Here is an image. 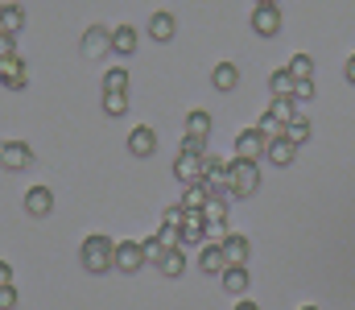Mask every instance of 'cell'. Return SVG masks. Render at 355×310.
I'll return each instance as SVG.
<instances>
[{
  "instance_id": "1",
  "label": "cell",
  "mask_w": 355,
  "mask_h": 310,
  "mask_svg": "<svg viewBox=\"0 0 355 310\" xmlns=\"http://www.w3.org/2000/svg\"><path fill=\"white\" fill-rule=\"evenodd\" d=\"M79 261L87 273H103V269H116V240L112 236H87L83 248H79Z\"/></svg>"
},
{
  "instance_id": "2",
  "label": "cell",
  "mask_w": 355,
  "mask_h": 310,
  "mask_svg": "<svg viewBox=\"0 0 355 310\" xmlns=\"http://www.w3.org/2000/svg\"><path fill=\"white\" fill-rule=\"evenodd\" d=\"M227 178H232V195L236 199H248L261 187V166L257 162H244V157H232L227 162Z\"/></svg>"
},
{
  "instance_id": "3",
  "label": "cell",
  "mask_w": 355,
  "mask_h": 310,
  "mask_svg": "<svg viewBox=\"0 0 355 310\" xmlns=\"http://www.w3.org/2000/svg\"><path fill=\"white\" fill-rule=\"evenodd\" d=\"M236 157H244V162H261V157H268V137L261 132V128L236 132Z\"/></svg>"
},
{
  "instance_id": "4",
  "label": "cell",
  "mask_w": 355,
  "mask_h": 310,
  "mask_svg": "<svg viewBox=\"0 0 355 310\" xmlns=\"http://www.w3.org/2000/svg\"><path fill=\"white\" fill-rule=\"evenodd\" d=\"M145 261H149L145 257V240H120L116 244V269L120 273H137Z\"/></svg>"
},
{
  "instance_id": "5",
  "label": "cell",
  "mask_w": 355,
  "mask_h": 310,
  "mask_svg": "<svg viewBox=\"0 0 355 310\" xmlns=\"http://www.w3.org/2000/svg\"><path fill=\"white\" fill-rule=\"evenodd\" d=\"M252 29H257L261 37H277V33H281V8H277V4H257V8H252Z\"/></svg>"
},
{
  "instance_id": "6",
  "label": "cell",
  "mask_w": 355,
  "mask_h": 310,
  "mask_svg": "<svg viewBox=\"0 0 355 310\" xmlns=\"http://www.w3.org/2000/svg\"><path fill=\"white\" fill-rule=\"evenodd\" d=\"M128 153H132V157H153V153H157V132H153L149 124H137V128L128 132Z\"/></svg>"
},
{
  "instance_id": "7",
  "label": "cell",
  "mask_w": 355,
  "mask_h": 310,
  "mask_svg": "<svg viewBox=\"0 0 355 310\" xmlns=\"http://www.w3.org/2000/svg\"><path fill=\"white\" fill-rule=\"evenodd\" d=\"M198 269L211 273V277H223V273L232 269L227 257H223V244H202V248H198Z\"/></svg>"
},
{
  "instance_id": "8",
  "label": "cell",
  "mask_w": 355,
  "mask_h": 310,
  "mask_svg": "<svg viewBox=\"0 0 355 310\" xmlns=\"http://www.w3.org/2000/svg\"><path fill=\"white\" fill-rule=\"evenodd\" d=\"M4 170H29L33 166V149L25 141H4Z\"/></svg>"
},
{
  "instance_id": "9",
  "label": "cell",
  "mask_w": 355,
  "mask_h": 310,
  "mask_svg": "<svg viewBox=\"0 0 355 310\" xmlns=\"http://www.w3.org/2000/svg\"><path fill=\"white\" fill-rule=\"evenodd\" d=\"M219 244H223V257H227V265H248V252H252L248 236H240V232H227Z\"/></svg>"
},
{
  "instance_id": "10",
  "label": "cell",
  "mask_w": 355,
  "mask_h": 310,
  "mask_svg": "<svg viewBox=\"0 0 355 310\" xmlns=\"http://www.w3.org/2000/svg\"><path fill=\"white\" fill-rule=\"evenodd\" d=\"M174 174L182 187H194V182H202V157H190V153H178L174 162Z\"/></svg>"
},
{
  "instance_id": "11",
  "label": "cell",
  "mask_w": 355,
  "mask_h": 310,
  "mask_svg": "<svg viewBox=\"0 0 355 310\" xmlns=\"http://www.w3.org/2000/svg\"><path fill=\"white\" fill-rule=\"evenodd\" d=\"M103 50H112V29L91 25L87 33H83V54H87V58H99Z\"/></svg>"
},
{
  "instance_id": "12",
  "label": "cell",
  "mask_w": 355,
  "mask_h": 310,
  "mask_svg": "<svg viewBox=\"0 0 355 310\" xmlns=\"http://www.w3.org/2000/svg\"><path fill=\"white\" fill-rule=\"evenodd\" d=\"M0 79L8 92H21L25 87V62L21 58H0Z\"/></svg>"
},
{
  "instance_id": "13",
  "label": "cell",
  "mask_w": 355,
  "mask_h": 310,
  "mask_svg": "<svg viewBox=\"0 0 355 310\" xmlns=\"http://www.w3.org/2000/svg\"><path fill=\"white\" fill-rule=\"evenodd\" d=\"M232 191H219V195H211V203L202 207V215H207V223H227V211H232Z\"/></svg>"
},
{
  "instance_id": "14",
  "label": "cell",
  "mask_w": 355,
  "mask_h": 310,
  "mask_svg": "<svg viewBox=\"0 0 355 310\" xmlns=\"http://www.w3.org/2000/svg\"><path fill=\"white\" fill-rule=\"evenodd\" d=\"M268 87H272V100H293L297 79H293V75H289V67H285V71H272V75H268Z\"/></svg>"
},
{
  "instance_id": "15",
  "label": "cell",
  "mask_w": 355,
  "mask_h": 310,
  "mask_svg": "<svg viewBox=\"0 0 355 310\" xmlns=\"http://www.w3.org/2000/svg\"><path fill=\"white\" fill-rule=\"evenodd\" d=\"M50 207H54V191H50V187H33V191L25 195V211H29V215H50Z\"/></svg>"
},
{
  "instance_id": "16",
  "label": "cell",
  "mask_w": 355,
  "mask_h": 310,
  "mask_svg": "<svg viewBox=\"0 0 355 310\" xmlns=\"http://www.w3.org/2000/svg\"><path fill=\"white\" fill-rule=\"evenodd\" d=\"M211 83H215V92H236V83H240L236 62H219V67L211 71Z\"/></svg>"
},
{
  "instance_id": "17",
  "label": "cell",
  "mask_w": 355,
  "mask_h": 310,
  "mask_svg": "<svg viewBox=\"0 0 355 310\" xmlns=\"http://www.w3.org/2000/svg\"><path fill=\"white\" fill-rule=\"evenodd\" d=\"M297 157V145L289 141V137H277V141H268V162L272 166H289Z\"/></svg>"
},
{
  "instance_id": "18",
  "label": "cell",
  "mask_w": 355,
  "mask_h": 310,
  "mask_svg": "<svg viewBox=\"0 0 355 310\" xmlns=\"http://www.w3.org/2000/svg\"><path fill=\"white\" fill-rule=\"evenodd\" d=\"M112 50L116 54H137V29L132 25H116L112 29Z\"/></svg>"
},
{
  "instance_id": "19",
  "label": "cell",
  "mask_w": 355,
  "mask_h": 310,
  "mask_svg": "<svg viewBox=\"0 0 355 310\" xmlns=\"http://www.w3.org/2000/svg\"><path fill=\"white\" fill-rule=\"evenodd\" d=\"M219 282H223V290H227L232 298H240V294L248 290V269H244V265H232V269H227Z\"/></svg>"
},
{
  "instance_id": "20",
  "label": "cell",
  "mask_w": 355,
  "mask_h": 310,
  "mask_svg": "<svg viewBox=\"0 0 355 310\" xmlns=\"http://www.w3.org/2000/svg\"><path fill=\"white\" fill-rule=\"evenodd\" d=\"M178 33V21L170 12H153V21H149V37H157V42H170Z\"/></svg>"
},
{
  "instance_id": "21",
  "label": "cell",
  "mask_w": 355,
  "mask_h": 310,
  "mask_svg": "<svg viewBox=\"0 0 355 310\" xmlns=\"http://www.w3.org/2000/svg\"><path fill=\"white\" fill-rule=\"evenodd\" d=\"M21 25H25V12H21V4H4V12H0V33L17 37V33H21Z\"/></svg>"
},
{
  "instance_id": "22",
  "label": "cell",
  "mask_w": 355,
  "mask_h": 310,
  "mask_svg": "<svg viewBox=\"0 0 355 310\" xmlns=\"http://www.w3.org/2000/svg\"><path fill=\"white\" fill-rule=\"evenodd\" d=\"M211 187L207 182H194V187H186V195H182V207H190V211H202V207L211 203Z\"/></svg>"
},
{
  "instance_id": "23",
  "label": "cell",
  "mask_w": 355,
  "mask_h": 310,
  "mask_svg": "<svg viewBox=\"0 0 355 310\" xmlns=\"http://www.w3.org/2000/svg\"><path fill=\"white\" fill-rule=\"evenodd\" d=\"M207 132H211V112H202V107L186 112V137H207Z\"/></svg>"
},
{
  "instance_id": "24",
  "label": "cell",
  "mask_w": 355,
  "mask_h": 310,
  "mask_svg": "<svg viewBox=\"0 0 355 310\" xmlns=\"http://www.w3.org/2000/svg\"><path fill=\"white\" fill-rule=\"evenodd\" d=\"M268 112L281 120V124H289V120H297L302 116V107H297V100H272L268 103Z\"/></svg>"
},
{
  "instance_id": "25",
  "label": "cell",
  "mask_w": 355,
  "mask_h": 310,
  "mask_svg": "<svg viewBox=\"0 0 355 310\" xmlns=\"http://www.w3.org/2000/svg\"><path fill=\"white\" fill-rule=\"evenodd\" d=\"M289 75L293 79H314V58L310 54H293L289 58Z\"/></svg>"
},
{
  "instance_id": "26",
  "label": "cell",
  "mask_w": 355,
  "mask_h": 310,
  "mask_svg": "<svg viewBox=\"0 0 355 310\" xmlns=\"http://www.w3.org/2000/svg\"><path fill=\"white\" fill-rule=\"evenodd\" d=\"M103 92H128V71H124V67H107Z\"/></svg>"
},
{
  "instance_id": "27",
  "label": "cell",
  "mask_w": 355,
  "mask_h": 310,
  "mask_svg": "<svg viewBox=\"0 0 355 310\" xmlns=\"http://www.w3.org/2000/svg\"><path fill=\"white\" fill-rule=\"evenodd\" d=\"M285 137H289L293 145H306V141H310V120H306V116L289 120V124H285Z\"/></svg>"
},
{
  "instance_id": "28",
  "label": "cell",
  "mask_w": 355,
  "mask_h": 310,
  "mask_svg": "<svg viewBox=\"0 0 355 310\" xmlns=\"http://www.w3.org/2000/svg\"><path fill=\"white\" fill-rule=\"evenodd\" d=\"M103 112L107 116H124L128 112V92H103Z\"/></svg>"
},
{
  "instance_id": "29",
  "label": "cell",
  "mask_w": 355,
  "mask_h": 310,
  "mask_svg": "<svg viewBox=\"0 0 355 310\" xmlns=\"http://www.w3.org/2000/svg\"><path fill=\"white\" fill-rule=\"evenodd\" d=\"M145 257L162 269V261L170 257V244H162V236H149V240H145Z\"/></svg>"
},
{
  "instance_id": "30",
  "label": "cell",
  "mask_w": 355,
  "mask_h": 310,
  "mask_svg": "<svg viewBox=\"0 0 355 310\" xmlns=\"http://www.w3.org/2000/svg\"><path fill=\"white\" fill-rule=\"evenodd\" d=\"M162 273H166V277H182V273H186V257H182V248H170V257L162 261Z\"/></svg>"
},
{
  "instance_id": "31",
  "label": "cell",
  "mask_w": 355,
  "mask_h": 310,
  "mask_svg": "<svg viewBox=\"0 0 355 310\" xmlns=\"http://www.w3.org/2000/svg\"><path fill=\"white\" fill-rule=\"evenodd\" d=\"M257 128H261V132H265L268 141H277V137H285V124H281V120H277V116H272V112H265V116H261V120H257Z\"/></svg>"
},
{
  "instance_id": "32",
  "label": "cell",
  "mask_w": 355,
  "mask_h": 310,
  "mask_svg": "<svg viewBox=\"0 0 355 310\" xmlns=\"http://www.w3.org/2000/svg\"><path fill=\"white\" fill-rule=\"evenodd\" d=\"M182 223H186V207L182 203H174V207L162 211V227H178V232H182Z\"/></svg>"
},
{
  "instance_id": "33",
  "label": "cell",
  "mask_w": 355,
  "mask_h": 310,
  "mask_svg": "<svg viewBox=\"0 0 355 310\" xmlns=\"http://www.w3.org/2000/svg\"><path fill=\"white\" fill-rule=\"evenodd\" d=\"M182 153H190V157H207V137H186V141H182Z\"/></svg>"
},
{
  "instance_id": "34",
  "label": "cell",
  "mask_w": 355,
  "mask_h": 310,
  "mask_svg": "<svg viewBox=\"0 0 355 310\" xmlns=\"http://www.w3.org/2000/svg\"><path fill=\"white\" fill-rule=\"evenodd\" d=\"M293 100H297V103L314 100V79H297V92H293Z\"/></svg>"
},
{
  "instance_id": "35",
  "label": "cell",
  "mask_w": 355,
  "mask_h": 310,
  "mask_svg": "<svg viewBox=\"0 0 355 310\" xmlns=\"http://www.w3.org/2000/svg\"><path fill=\"white\" fill-rule=\"evenodd\" d=\"M17 307V286H0V310Z\"/></svg>"
},
{
  "instance_id": "36",
  "label": "cell",
  "mask_w": 355,
  "mask_h": 310,
  "mask_svg": "<svg viewBox=\"0 0 355 310\" xmlns=\"http://www.w3.org/2000/svg\"><path fill=\"white\" fill-rule=\"evenodd\" d=\"M0 58H17V37L0 33Z\"/></svg>"
},
{
  "instance_id": "37",
  "label": "cell",
  "mask_w": 355,
  "mask_h": 310,
  "mask_svg": "<svg viewBox=\"0 0 355 310\" xmlns=\"http://www.w3.org/2000/svg\"><path fill=\"white\" fill-rule=\"evenodd\" d=\"M207 236H215V240H223V236H227V223H207Z\"/></svg>"
},
{
  "instance_id": "38",
  "label": "cell",
  "mask_w": 355,
  "mask_h": 310,
  "mask_svg": "<svg viewBox=\"0 0 355 310\" xmlns=\"http://www.w3.org/2000/svg\"><path fill=\"white\" fill-rule=\"evenodd\" d=\"M0 286H12V265L8 261H0Z\"/></svg>"
},
{
  "instance_id": "39",
  "label": "cell",
  "mask_w": 355,
  "mask_h": 310,
  "mask_svg": "<svg viewBox=\"0 0 355 310\" xmlns=\"http://www.w3.org/2000/svg\"><path fill=\"white\" fill-rule=\"evenodd\" d=\"M343 71H347V83H355V54L347 58V67H343Z\"/></svg>"
},
{
  "instance_id": "40",
  "label": "cell",
  "mask_w": 355,
  "mask_h": 310,
  "mask_svg": "<svg viewBox=\"0 0 355 310\" xmlns=\"http://www.w3.org/2000/svg\"><path fill=\"white\" fill-rule=\"evenodd\" d=\"M236 310H261L257 302H236Z\"/></svg>"
},
{
  "instance_id": "41",
  "label": "cell",
  "mask_w": 355,
  "mask_h": 310,
  "mask_svg": "<svg viewBox=\"0 0 355 310\" xmlns=\"http://www.w3.org/2000/svg\"><path fill=\"white\" fill-rule=\"evenodd\" d=\"M257 4H277V0H257Z\"/></svg>"
},
{
  "instance_id": "42",
  "label": "cell",
  "mask_w": 355,
  "mask_h": 310,
  "mask_svg": "<svg viewBox=\"0 0 355 310\" xmlns=\"http://www.w3.org/2000/svg\"><path fill=\"white\" fill-rule=\"evenodd\" d=\"M302 310H318V307H302Z\"/></svg>"
}]
</instances>
